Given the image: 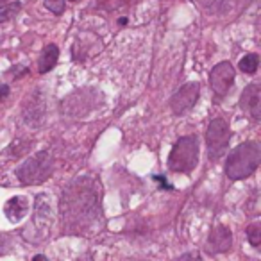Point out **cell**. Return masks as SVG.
I'll return each instance as SVG.
<instances>
[{
  "label": "cell",
  "instance_id": "30bf717a",
  "mask_svg": "<svg viewBox=\"0 0 261 261\" xmlns=\"http://www.w3.org/2000/svg\"><path fill=\"white\" fill-rule=\"evenodd\" d=\"M27 210H29V200L22 195L13 197V199H9L8 202L4 204V215L11 222H18L20 218H23Z\"/></svg>",
  "mask_w": 261,
  "mask_h": 261
},
{
  "label": "cell",
  "instance_id": "8fae6325",
  "mask_svg": "<svg viewBox=\"0 0 261 261\" xmlns=\"http://www.w3.org/2000/svg\"><path fill=\"white\" fill-rule=\"evenodd\" d=\"M58 58H59V48L56 47V45H47V47L43 48V52H41L40 61H38L40 73L50 72L56 66V63H58Z\"/></svg>",
  "mask_w": 261,
  "mask_h": 261
},
{
  "label": "cell",
  "instance_id": "44dd1931",
  "mask_svg": "<svg viewBox=\"0 0 261 261\" xmlns=\"http://www.w3.org/2000/svg\"><path fill=\"white\" fill-rule=\"evenodd\" d=\"M72 2H75V0H72Z\"/></svg>",
  "mask_w": 261,
  "mask_h": 261
},
{
  "label": "cell",
  "instance_id": "3957f363",
  "mask_svg": "<svg viewBox=\"0 0 261 261\" xmlns=\"http://www.w3.org/2000/svg\"><path fill=\"white\" fill-rule=\"evenodd\" d=\"M199 161V143L195 136H182L175 142L170 156L168 168L177 174H192Z\"/></svg>",
  "mask_w": 261,
  "mask_h": 261
},
{
  "label": "cell",
  "instance_id": "9c48e42d",
  "mask_svg": "<svg viewBox=\"0 0 261 261\" xmlns=\"http://www.w3.org/2000/svg\"><path fill=\"white\" fill-rule=\"evenodd\" d=\"M211 252H227L232 247V234L225 225H218L211 231L210 242H207Z\"/></svg>",
  "mask_w": 261,
  "mask_h": 261
},
{
  "label": "cell",
  "instance_id": "d6986e66",
  "mask_svg": "<svg viewBox=\"0 0 261 261\" xmlns=\"http://www.w3.org/2000/svg\"><path fill=\"white\" fill-rule=\"evenodd\" d=\"M8 95H9V86H6V84H0V100H4Z\"/></svg>",
  "mask_w": 261,
  "mask_h": 261
},
{
  "label": "cell",
  "instance_id": "4fadbf2b",
  "mask_svg": "<svg viewBox=\"0 0 261 261\" xmlns=\"http://www.w3.org/2000/svg\"><path fill=\"white\" fill-rule=\"evenodd\" d=\"M20 9H22V4H20V2H11V4L0 6V23L15 18V16L20 13Z\"/></svg>",
  "mask_w": 261,
  "mask_h": 261
},
{
  "label": "cell",
  "instance_id": "e0dca14e",
  "mask_svg": "<svg viewBox=\"0 0 261 261\" xmlns=\"http://www.w3.org/2000/svg\"><path fill=\"white\" fill-rule=\"evenodd\" d=\"M8 247H9V238L6 234H2V232H0V256L8 252Z\"/></svg>",
  "mask_w": 261,
  "mask_h": 261
},
{
  "label": "cell",
  "instance_id": "ac0fdd59",
  "mask_svg": "<svg viewBox=\"0 0 261 261\" xmlns=\"http://www.w3.org/2000/svg\"><path fill=\"white\" fill-rule=\"evenodd\" d=\"M175 261H200V257L197 256V254H185V256H181Z\"/></svg>",
  "mask_w": 261,
  "mask_h": 261
},
{
  "label": "cell",
  "instance_id": "7c38bea8",
  "mask_svg": "<svg viewBox=\"0 0 261 261\" xmlns=\"http://www.w3.org/2000/svg\"><path fill=\"white\" fill-rule=\"evenodd\" d=\"M257 65H259V58H257V54H247V56H243L242 61H240V70L252 75V73H256Z\"/></svg>",
  "mask_w": 261,
  "mask_h": 261
},
{
  "label": "cell",
  "instance_id": "5bb4252c",
  "mask_svg": "<svg viewBox=\"0 0 261 261\" xmlns=\"http://www.w3.org/2000/svg\"><path fill=\"white\" fill-rule=\"evenodd\" d=\"M197 4L207 13H218L224 8L225 0H197Z\"/></svg>",
  "mask_w": 261,
  "mask_h": 261
},
{
  "label": "cell",
  "instance_id": "8992f818",
  "mask_svg": "<svg viewBox=\"0 0 261 261\" xmlns=\"http://www.w3.org/2000/svg\"><path fill=\"white\" fill-rule=\"evenodd\" d=\"M211 88L217 95H225L234 84V68L229 61H222L210 73Z\"/></svg>",
  "mask_w": 261,
  "mask_h": 261
},
{
  "label": "cell",
  "instance_id": "52a82bcc",
  "mask_svg": "<svg viewBox=\"0 0 261 261\" xmlns=\"http://www.w3.org/2000/svg\"><path fill=\"white\" fill-rule=\"evenodd\" d=\"M199 90L200 86L197 83H188L172 97V111L175 115H185L188 109H192L195 106L197 98H199Z\"/></svg>",
  "mask_w": 261,
  "mask_h": 261
},
{
  "label": "cell",
  "instance_id": "9a60e30c",
  "mask_svg": "<svg viewBox=\"0 0 261 261\" xmlns=\"http://www.w3.org/2000/svg\"><path fill=\"white\" fill-rule=\"evenodd\" d=\"M247 238H249L250 245L259 247L261 243V225L259 224H252L247 227Z\"/></svg>",
  "mask_w": 261,
  "mask_h": 261
},
{
  "label": "cell",
  "instance_id": "ffe728a7",
  "mask_svg": "<svg viewBox=\"0 0 261 261\" xmlns=\"http://www.w3.org/2000/svg\"><path fill=\"white\" fill-rule=\"evenodd\" d=\"M33 261H48L47 256H43V254H36V256L33 257Z\"/></svg>",
  "mask_w": 261,
  "mask_h": 261
},
{
  "label": "cell",
  "instance_id": "5b68a950",
  "mask_svg": "<svg viewBox=\"0 0 261 261\" xmlns=\"http://www.w3.org/2000/svg\"><path fill=\"white\" fill-rule=\"evenodd\" d=\"M229 140H231V129H229V123L224 118H215L211 120L210 127H207L206 133V145H207V154L213 161L220 160L224 156L225 149L229 145Z\"/></svg>",
  "mask_w": 261,
  "mask_h": 261
},
{
  "label": "cell",
  "instance_id": "6da1fadb",
  "mask_svg": "<svg viewBox=\"0 0 261 261\" xmlns=\"http://www.w3.org/2000/svg\"><path fill=\"white\" fill-rule=\"evenodd\" d=\"M98 190L93 179H79L65 190L61 215L73 231H84L98 215Z\"/></svg>",
  "mask_w": 261,
  "mask_h": 261
},
{
  "label": "cell",
  "instance_id": "ba28073f",
  "mask_svg": "<svg viewBox=\"0 0 261 261\" xmlns=\"http://www.w3.org/2000/svg\"><path fill=\"white\" fill-rule=\"evenodd\" d=\"M240 106L252 116L254 120L261 118V88L259 84H249L240 97Z\"/></svg>",
  "mask_w": 261,
  "mask_h": 261
},
{
  "label": "cell",
  "instance_id": "7a4b0ae2",
  "mask_svg": "<svg viewBox=\"0 0 261 261\" xmlns=\"http://www.w3.org/2000/svg\"><path fill=\"white\" fill-rule=\"evenodd\" d=\"M261 161V149L259 143L256 142H245L240 143L232 152L229 154L227 163H225V174L229 179H245L256 172Z\"/></svg>",
  "mask_w": 261,
  "mask_h": 261
},
{
  "label": "cell",
  "instance_id": "2e32d148",
  "mask_svg": "<svg viewBox=\"0 0 261 261\" xmlns=\"http://www.w3.org/2000/svg\"><path fill=\"white\" fill-rule=\"evenodd\" d=\"M45 8L54 15H61L65 11V0H45Z\"/></svg>",
  "mask_w": 261,
  "mask_h": 261
},
{
  "label": "cell",
  "instance_id": "277c9868",
  "mask_svg": "<svg viewBox=\"0 0 261 261\" xmlns=\"http://www.w3.org/2000/svg\"><path fill=\"white\" fill-rule=\"evenodd\" d=\"M54 170V163H52V156L47 150L31 156L27 161H23L18 168H16V175H18L20 182L31 186V185H40V182L47 181L52 175Z\"/></svg>",
  "mask_w": 261,
  "mask_h": 261
}]
</instances>
